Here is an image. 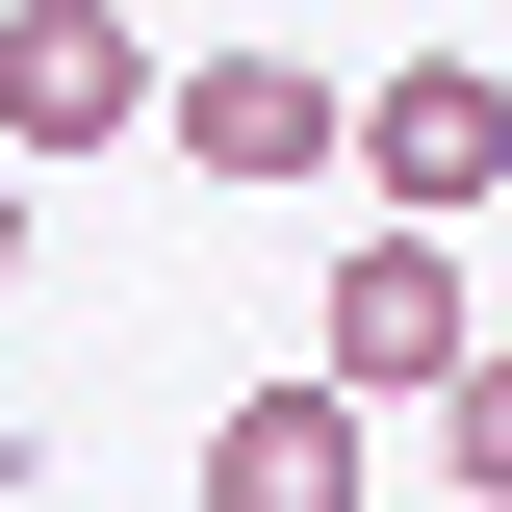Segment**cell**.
I'll list each match as a JSON object with an SVG mask.
<instances>
[{"instance_id":"cell-6","label":"cell","mask_w":512,"mask_h":512,"mask_svg":"<svg viewBox=\"0 0 512 512\" xmlns=\"http://www.w3.org/2000/svg\"><path fill=\"white\" fill-rule=\"evenodd\" d=\"M436 461H461V487H512V333H487V384L436 410Z\"/></svg>"},{"instance_id":"cell-5","label":"cell","mask_w":512,"mask_h":512,"mask_svg":"<svg viewBox=\"0 0 512 512\" xmlns=\"http://www.w3.org/2000/svg\"><path fill=\"white\" fill-rule=\"evenodd\" d=\"M359 436L384 410H333V384H231L205 410V512H359Z\"/></svg>"},{"instance_id":"cell-7","label":"cell","mask_w":512,"mask_h":512,"mask_svg":"<svg viewBox=\"0 0 512 512\" xmlns=\"http://www.w3.org/2000/svg\"><path fill=\"white\" fill-rule=\"evenodd\" d=\"M0 282H26V154H0Z\"/></svg>"},{"instance_id":"cell-8","label":"cell","mask_w":512,"mask_h":512,"mask_svg":"<svg viewBox=\"0 0 512 512\" xmlns=\"http://www.w3.org/2000/svg\"><path fill=\"white\" fill-rule=\"evenodd\" d=\"M0 512H26V436H0Z\"/></svg>"},{"instance_id":"cell-1","label":"cell","mask_w":512,"mask_h":512,"mask_svg":"<svg viewBox=\"0 0 512 512\" xmlns=\"http://www.w3.org/2000/svg\"><path fill=\"white\" fill-rule=\"evenodd\" d=\"M308 384H333V410H461V384H487L461 256H436V231H359V256L308 282Z\"/></svg>"},{"instance_id":"cell-4","label":"cell","mask_w":512,"mask_h":512,"mask_svg":"<svg viewBox=\"0 0 512 512\" xmlns=\"http://www.w3.org/2000/svg\"><path fill=\"white\" fill-rule=\"evenodd\" d=\"M180 154L205 180H359V77H308V52H180Z\"/></svg>"},{"instance_id":"cell-2","label":"cell","mask_w":512,"mask_h":512,"mask_svg":"<svg viewBox=\"0 0 512 512\" xmlns=\"http://www.w3.org/2000/svg\"><path fill=\"white\" fill-rule=\"evenodd\" d=\"M487 180H512V52H410V77H359V205H384V231H461Z\"/></svg>"},{"instance_id":"cell-3","label":"cell","mask_w":512,"mask_h":512,"mask_svg":"<svg viewBox=\"0 0 512 512\" xmlns=\"http://www.w3.org/2000/svg\"><path fill=\"white\" fill-rule=\"evenodd\" d=\"M103 128H180V52L103 26V0H26V26H0V154L52 180V154H103Z\"/></svg>"}]
</instances>
